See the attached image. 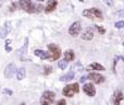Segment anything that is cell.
<instances>
[{
  "instance_id": "1",
  "label": "cell",
  "mask_w": 124,
  "mask_h": 105,
  "mask_svg": "<svg viewBox=\"0 0 124 105\" xmlns=\"http://www.w3.org/2000/svg\"><path fill=\"white\" fill-rule=\"evenodd\" d=\"M19 3H20V7H21L24 11H26L27 13L40 12V11L44 9V7L41 6V4L33 3L32 0H20Z\"/></svg>"
},
{
  "instance_id": "2",
  "label": "cell",
  "mask_w": 124,
  "mask_h": 105,
  "mask_svg": "<svg viewBox=\"0 0 124 105\" xmlns=\"http://www.w3.org/2000/svg\"><path fill=\"white\" fill-rule=\"evenodd\" d=\"M83 17L88 18V19H99L101 21L102 20V13L99 9L97 8H90V9H86V10L83 11Z\"/></svg>"
},
{
  "instance_id": "3",
  "label": "cell",
  "mask_w": 124,
  "mask_h": 105,
  "mask_svg": "<svg viewBox=\"0 0 124 105\" xmlns=\"http://www.w3.org/2000/svg\"><path fill=\"white\" fill-rule=\"evenodd\" d=\"M54 97H56V94L52 91H46V92L43 93L40 99V104L41 105H50L54 103Z\"/></svg>"
},
{
  "instance_id": "4",
  "label": "cell",
  "mask_w": 124,
  "mask_h": 105,
  "mask_svg": "<svg viewBox=\"0 0 124 105\" xmlns=\"http://www.w3.org/2000/svg\"><path fill=\"white\" fill-rule=\"evenodd\" d=\"M78 91H79L78 83H73V84H69V86H66L65 88L63 89L62 93H63L64 96L72 97L75 93H78Z\"/></svg>"
},
{
  "instance_id": "5",
  "label": "cell",
  "mask_w": 124,
  "mask_h": 105,
  "mask_svg": "<svg viewBox=\"0 0 124 105\" xmlns=\"http://www.w3.org/2000/svg\"><path fill=\"white\" fill-rule=\"evenodd\" d=\"M48 49L51 54V60H57L61 57V48L57 44H48Z\"/></svg>"
},
{
  "instance_id": "6",
  "label": "cell",
  "mask_w": 124,
  "mask_h": 105,
  "mask_svg": "<svg viewBox=\"0 0 124 105\" xmlns=\"http://www.w3.org/2000/svg\"><path fill=\"white\" fill-rule=\"evenodd\" d=\"M81 23L79 22H74V23H72V25L70 26V29H69V33H70L71 36L73 37H76L77 35L79 34V32H81Z\"/></svg>"
},
{
  "instance_id": "7",
  "label": "cell",
  "mask_w": 124,
  "mask_h": 105,
  "mask_svg": "<svg viewBox=\"0 0 124 105\" xmlns=\"http://www.w3.org/2000/svg\"><path fill=\"white\" fill-rule=\"evenodd\" d=\"M83 91L85 94H87L88 96H95L96 94V88L94 86V84L90 83H85L83 86Z\"/></svg>"
},
{
  "instance_id": "8",
  "label": "cell",
  "mask_w": 124,
  "mask_h": 105,
  "mask_svg": "<svg viewBox=\"0 0 124 105\" xmlns=\"http://www.w3.org/2000/svg\"><path fill=\"white\" fill-rule=\"evenodd\" d=\"M88 78H89V79L96 84H100V83H102V82L105 81V77L101 76L100 73H96V72L89 73V75H88Z\"/></svg>"
},
{
  "instance_id": "9",
  "label": "cell",
  "mask_w": 124,
  "mask_h": 105,
  "mask_svg": "<svg viewBox=\"0 0 124 105\" xmlns=\"http://www.w3.org/2000/svg\"><path fill=\"white\" fill-rule=\"evenodd\" d=\"M15 71H16L15 65L9 64L8 66L6 67V69H4V77H6L7 79H11V78L13 77V75L15 73Z\"/></svg>"
},
{
  "instance_id": "10",
  "label": "cell",
  "mask_w": 124,
  "mask_h": 105,
  "mask_svg": "<svg viewBox=\"0 0 124 105\" xmlns=\"http://www.w3.org/2000/svg\"><path fill=\"white\" fill-rule=\"evenodd\" d=\"M35 56H37V57H39L40 59L45 60V59H50L51 58V55H50V53L46 52V50H43V49H36L34 52Z\"/></svg>"
},
{
  "instance_id": "11",
  "label": "cell",
  "mask_w": 124,
  "mask_h": 105,
  "mask_svg": "<svg viewBox=\"0 0 124 105\" xmlns=\"http://www.w3.org/2000/svg\"><path fill=\"white\" fill-rule=\"evenodd\" d=\"M58 6V1L57 0H48L47 2V6L45 8V12L46 13H50L52 11H54V9L57 8Z\"/></svg>"
},
{
  "instance_id": "12",
  "label": "cell",
  "mask_w": 124,
  "mask_h": 105,
  "mask_svg": "<svg viewBox=\"0 0 124 105\" xmlns=\"http://www.w3.org/2000/svg\"><path fill=\"white\" fill-rule=\"evenodd\" d=\"M81 37L82 39H85V41H92L94 38V32H93V30L90 28H88L82 33Z\"/></svg>"
},
{
  "instance_id": "13",
  "label": "cell",
  "mask_w": 124,
  "mask_h": 105,
  "mask_svg": "<svg viewBox=\"0 0 124 105\" xmlns=\"http://www.w3.org/2000/svg\"><path fill=\"white\" fill-rule=\"evenodd\" d=\"M27 47H28V38H25V42H24L23 47L19 50L20 58H21L22 60H25V55H26V52H27Z\"/></svg>"
},
{
  "instance_id": "14",
  "label": "cell",
  "mask_w": 124,
  "mask_h": 105,
  "mask_svg": "<svg viewBox=\"0 0 124 105\" xmlns=\"http://www.w3.org/2000/svg\"><path fill=\"white\" fill-rule=\"evenodd\" d=\"M75 77V73L74 71H69L66 75H63L60 77V81L62 82H68V81H71L72 79H74Z\"/></svg>"
},
{
  "instance_id": "15",
  "label": "cell",
  "mask_w": 124,
  "mask_h": 105,
  "mask_svg": "<svg viewBox=\"0 0 124 105\" xmlns=\"http://www.w3.org/2000/svg\"><path fill=\"white\" fill-rule=\"evenodd\" d=\"M123 94L122 92H121L120 90L116 91V93H114V97H113V102H114V105H120L121 101L123 100Z\"/></svg>"
},
{
  "instance_id": "16",
  "label": "cell",
  "mask_w": 124,
  "mask_h": 105,
  "mask_svg": "<svg viewBox=\"0 0 124 105\" xmlns=\"http://www.w3.org/2000/svg\"><path fill=\"white\" fill-rule=\"evenodd\" d=\"M75 58V54H74V50L72 49H68L65 50V53H64V59L66 60V61H72V60H74Z\"/></svg>"
},
{
  "instance_id": "17",
  "label": "cell",
  "mask_w": 124,
  "mask_h": 105,
  "mask_svg": "<svg viewBox=\"0 0 124 105\" xmlns=\"http://www.w3.org/2000/svg\"><path fill=\"white\" fill-rule=\"evenodd\" d=\"M11 31V26H10V23L9 22H6L4 23V26H3V29H2V31L0 32V37H6L7 36V34H8L9 32Z\"/></svg>"
},
{
  "instance_id": "18",
  "label": "cell",
  "mask_w": 124,
  "mask_h": 105,
  "mask_svg": "<svg viewBox=\"0 0 124 105\" xmlns=\"http://www.w3.org/2000/svg\"><path fill=\"white\" fill-rule=\"evenodd\" d=\"M25 76H26V70H25V68H20L19 70L16 71V78H17V80H23L24 78H25Z\"/></svg>"
},
{
  "instance_id": "19",
  "label": "cell",
  "mask_w": 124,
  "mask_h": 105,
  "mask_svg": "<svg viewBox=\"0 0 124 105\" xmlns=\"http://www.w3.org/2000/svg\"><path fill=\"white\" fill-rule=\"evenodd\" d=\"M90 68H93L94 70H100V71H105V67L100 64H97V62H94V64L90 65Z\"/></svg>"
},
{
  "instance_id": "20",
  "label": "cell",
  "mask_w": 124,
  "mask_h": 105,
  "mask_svg": "<svg viewBox=\"0 0 124 105\" xmlns=\"http://www.w3.org/2000/svg\"><path fill=\"white\" fill-rule=\"evenodd\" d=\"M58 66H59V68H60V69L64 70V69L68 67V61H66L65 59H62V60H60V61L58 62Z\"/></svg>"
},
{
  "instance_id": "21",
  "label": "cell",
  "mask_w": 124,
  "mask_h": 105,
  "mask_svg": "<svg viewBox=\"0 0 124 105\" xmlns=\"http://www.w3.org/2000/svg\"><path fill=\"white\" fill-rule=\"evenodd\" d=\"M52 72V67L51 66H45L44 67V75H49Z\"/></svg>"
},
{
  "instance_id": "22",
  "label": "cell",
  "mask_w": 124,
  "mask_h": 105,
  "mask_svg": "<svg viewBox=\"0 0 124 105\" xmlns=\"http://www.w3.org/2000/svg\"><path fill=\"white\" fill-rule=\"evenodd\" d=\"M72 69L73 70H76V71H82V70H84V67L81 65V62H77Z\"/></svg>"
},
{
  "instance_id": "23",
  "label": "cell",
  "mask_w": 124,
  "mask_h": 105,
  "mask_svg": "<svg viewBox=\"0 0 124 105\" xmlns=\"http://www.w3.org/2000/svg\"><path fill=\"white\" fill-rule=\"evenodd\" d=\"M95 28H96V30L98 31L99 33H100L101 35H103L106 33V30H105V28H102V26H99V25H94Z\"/></svg>"
},
{
  "instance_id": "24",
  "label": "cell",
  "mask_w": 124,
  "mask_h": 105,
  "mask_svg": "<svg viewBox=\"0 0 124 105\" xmlns=\"http://www.w3.org/2000/svg\"><path fill=\"white\" fill-rule=\"evenodd\" d=\"M10 44H11V39H6V52H11V47H10Z\"/></svg>"
},
{
  "instance_id": "25",
  "label": "cell",
  "mask_w": 124,
  "mask_h": 105,
  "mask_svg": "<svg viewBox=\"0 0 124 105\" xmlns=\"http://www.w3.org/2000/svg\"><path fill=\"white\" fill-rule=\"evenodd\" d=\"M114 26H116V29H122V28H124V21H119V22H116V23L114 24Z\"/></svg>"
},
{
  "instance_id": "26",
  "label": "cell",
  "mask_w": 124,
  "mask_h": 105,
  "mask_svg": "<svg viewBox=\"0 0 124 105\" xmlns=\"http://www.w3.org/2000/svg\"><path fill=\"white\" fill-rule=\"evenodd\" d=\"M103 2H105L108 7H112V6H113V0H103Z\"/></svg>"
},
{
  "instance_id": "27",
  "label": "cell",
  "mask_w": 124,
  "mask_h": 105,
  "mask_svg": "<svg viewBox=\"0 0 124 105\" xmlns=\"http://www.w3.org/2000/svg\"><path fill=\"white\" fill-rule=\"evenodd\" d=\"M3 93L4 94H8V95H12L13 94V92L11 90H8V89H4L3 90Z\"/></svg>"
},
{
  "instance_id": "28",
  "label": "cell",
  "mask_w": 124,
  "mask_h": 105,
  "mask_svg": "<svg viewBox=\"0 0 124 105\" xmlns=\"http://www.w3.org/2000/svg\"><path fill=\"white\" fill-rule=\"evenodd\" d=\"M66 104V102H65V100H59L58 102H57V105H65Z\"/></svg>"
},
{
  "instance_id": "29",
  "label": "cell",
  "mask_w": 124,
  "mask_h": 105,
  "mask_svg": "<svg viewBox=\"0 0 124 105\" xmlns=\"http://www.w3.org/2000/svg\"><path fill=\"white\" fill-rule=\"evenodd\" d=\"M86 80H87V77H81V79H79V82H82V83H83V82H85Z\"/></svg>"
},
{
  "instance_id": "30",
  "label": "cell",
  "mask_w": 124,
  "mask_h": 105,
  "mask_svg": "<svg viewBox=\"0 0 124 105\" xmlns=\"http://www.w3.org/2000/svg\"><path fill=\"white\" fill-rule=\"evenodd\" d=\"M15 10V3L12 4V7H11V11H14Z\"/></svg>"
},
{
  "instance_id": "31",
  "label": "cell",
  "mask_w": 124,
  "mask_h": 105,
  "mask_svg": "<svg viewBox=\"0 0 124 105\" xmlns=\"http://www.w3.org/2000/svg\"><path fill=\"white\" fill-rule=\"evenodd\" d=\"M119 58H120V59H122L123 61H124V57H123V56H121V57H119Z\"/></svg>"
},
{
  "instance_id": "32",
  "label": "cell",
  "mask_w": 124,
  "mask_h": 105,
  "mask_svg": "<svg viewBox=\"0 0 124 105\" xmlns=\"http://www.w3.org/2000/svg\"><path fill=\"white\" fill-rule=\"evenodd\" d=\"M37 1H40L41 2V1H45V0H37Z\"/></svg>"
},
{
  "instance_id": "33",
  "label": "cell",
  "mask_w": 124,
  "mask_h": 105,
  "mask_svg": "<svg viewBox=\"0 0 124 105\" xmlns=\"http://www.w3.org/2000/svg\"><path fill=\"white\" fill-rule=\"evenodd\" d=\"M78 1H81V2H84V0H78Z\"/></svg>"
},
{
  "instance_id": "34",
  "label": "cell",
  "mask_w": 124,
  "mask_h": 105,
  "mask_svg": "<svg viewBox=\"0 0 124 105\" xmlns=\"http://www.w3.org/2000/svg\"><path fill=\"white\" fill-rule=\"evenodd\" d=\"M20 105H25V104H24V103H22V104H20Z\"/></svg>"
},
{
  "instance_id": "35",
  "label": "cell",
  "mask_w": 124,
  "mask_h": 105,
  "mask_svg": "<svg viewBox=\"0 0 124 105\" xmlns=\"http://www.w3.org/2000/svg\"><path fill=\"white\" fill-rule=\"evenodd\" d=\"M123 46H124V42H123Z\"/></svg>"
}]
</instances>
